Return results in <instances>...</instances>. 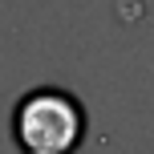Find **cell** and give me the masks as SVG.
Listing matches in <instances>:
<instances>
[{
	"mask_svg": "<svg viewBox=\"0 0 154 154\" xmlns=\"http://www.w3.org/2000/svg\"><path fill=\"white\" fill-rule=\"evenodd\" d=\"M12 138L29 154H65L85 138V106L61 85H37L12 109Z\"/></svg>",
	"mask_w": 154,
	"mask_h": 154,
	"instance_id": "6da1fadb",
	"label": "cell"
}]
</instances>
